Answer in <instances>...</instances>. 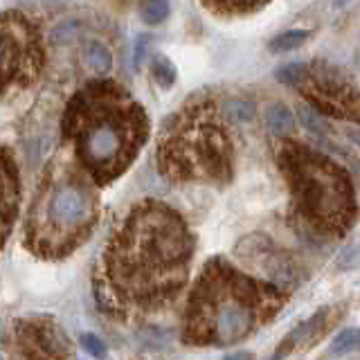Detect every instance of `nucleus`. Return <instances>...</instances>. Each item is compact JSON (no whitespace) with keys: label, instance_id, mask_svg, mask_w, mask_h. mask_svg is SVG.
Here are the masks:
<instances>
[{"label":"nucleus","instance_id":"5701e85b","mask_svg":"<svg viewBox=\"0 0 360 360\" xmlns=\"http://www.w3.org/2000/svg\"><path fill=\"white\" fill-rule=\"evenodd\" d=\"M79 342H82L86 354H90V356L97 358V360H104L106 354H108L104 340H101V338L95 335V333H82V335H79Z\"/></svg>","mask_w":360,"mask_h":360},{"label":"nucleus","instance_id":"393cba45","mask_svg":"<svg viewBox=\"0 0 360 360\" xmlns=\"http://www.w3.org/2000/svg\"><path fill=\"white\" fill-rule=\"evenodd\" d=\"M151 34H140L138 39H135V48H133V63H135V68H142V63H144V59L149 56V50H151Z\"/></svg>","mask_w":360,"mask_h":360},{"label":"nucleus","instance_id":"0eeeda50","mask_svg":"<svg viewBox=\"0 0 360 360\" xmlns=\"http://www.w3.org/2000/svg\"><path fill=\"white\" fill-rule=\"evenodd\" d=\"M297 90L324 117L360 124V90L338 65L329 61L309 63L307 79Z\"/></svg>","mask_w":360,"mask_h":360},{"label":"nucleus","instance_id":"39448f33","mask_svg":"<svg viewBox=\"0 0 360 360\" xmlns=\"http://www.w3.org/2000/svg\"><path fill=\"white\" fill-rule=\"evenodd\" d=\"M97 223V198L88 180L77 172L45 176L25 223L32 252L65 257L86 241Z\"/></svg>","mask_w":360,"mask_h":360},{"label":"nucleus","instance_id":"9b49d317","mask_svg":"<svg viewBox=\"0 0 360 360\" xmlns=\"http://www.w3.org/2000/svg\"><path fill=\"white\" fill-rule=\"evenodd\" d=\"M326 315H329V309H320V311H315L307 322H300L295 329H292L284 340L279 342L273 360H284L295 347H309L311 342L318 340L324 331Z\"/></svg>","mask_w":360,"mask_h":360},{"label":"nucleus","instance_id":"aec40b11","mask_svg":"<svg viewBox=\"0 0 360 360\" xmlns=\"http://www.w3.org/2000/svg\"><path fill=\"white\" fill-rule=\"evenodd\" d=\"M358 347H360V329H354V326H349V329H342L331 340L329 354L331 356H342V354L354 352V349H358Z\"/></svg>","mask_w":360,"mask_h":360},{"label":"nucleus","instance_id":"ddd939ff","mask_svg":"<svg viewBox=\"0 0 360 360\" xmlns=\"http://www.w3.org/2000/svg\"><path fill=\"white\" fill-rule=\"evenodd\" d=\"M82 61L90 72L95 75H108L112 70V54L104 43L97 39H90L82 48Z\"/></svg>","mask_w":360,"mask_h":360},{"label":"nucleus","instance_id":"2eb2a0df","mask_svg":"<svg viewBox=\"0 0 360 360\" xmlns=\"http://www.w3.org/2000/svg\"><path fill=\"white\" fill-rule=\"evenodd\" d=\"M307 41H309V30H288L273 37V41L268 43V50L275 54H284V52H292L302 48Z\"/></svg>","mask_w":360,"mask_h":360},{"label":"nucleus","instance_id":"6ab92c4d","mask_svg":"<svg viewBox=\"0 0 360 360\" xmlns=\"http://www.w3.org/2000/svg\"><path fill=\"white\" fill-rule=\"evenodd\" d=\"M309 72V63H300V61H292V63H284L279 65L275 70V79L279 84L290 86V88H300V84L307 79Z\"/></svg>","mask_w":360,"mask_h":360},{"label":"nucleus","instance_id":"f8f14e48","mask_svg":"<svg viewBox=\"0 0 360 360\" xmlns=\"http://www.w3.org/2000/svg\"><path fill=\"white\" fill-rule=\"evenodd\" d=\"M3 183H5L3 223H5V236H9L11 225L16 221L18 200H20V176H18V167L14 165V158H11L9 149H3Z\"/></svg>","mask_w":360,"mask_h":360},{"label":"nucleus","instance_id":"423d86ee","mask_svg":"<svg viewBox=\"0 0 360 360\" xmlns=\"http://www.w3.org/2000/svg\"><path fill=\"white\" fill-rule=\"evenodd\" d=\"M158 167L174 180L228 183L232 146L217 108L200 101L169 117L158 144Z\"/></svg>","mask_w":360,"mask_h":360},{"label":"nucleus","instance_id":"20e7f679","mask_svg":"<svg viewBox=\"0 0 360 360\" xmlns=\"http://www.w3.org/2000/svg\"><path fill=\"white\" fill-rule=\"evenodd\" d=\"M277 162L288 183L292 207L311 232L338 239L354 228L360 210L345 167L300 142L281 144Z\"/></svg>","mask_w":360,"mask_h":360},{"label":"nucleus","instance_id":"dca6fc26","mask_svg":"<svg viewBox=\"0 0 360 360\" xmlns=\"http://www.w3.org/2000/svg\"><path fill=\"white\" fill-rule=\"evenodd\" d=\"M151 75L155 79V84L160 86V88H172L176 84V77H178V70H176V65L169 61V56L165 54H153L151 56Z\"/></svg>","mask_w":360,"mask_h":360},{"label":"nucleus","instance_id":"412c9836","mask_svg":"<svg viewBox=\"0 0 360 360\" xmlns=\"http://www.w3.org/2000/svg\"><path fill=\"white\" fill-rule=\"evenodd\" d=\"M300 120H302L304 127H307V131H311L315 135H329L331 133L329 124H326V117L309 104L300 106Z\"/></svg>","mask_w":360,"mask_h":360},{"label":"nucleus","instance_id":"a211bd4d","mask_svg":"<svg viewBox=\"0 0 360 360\" xmlns=\"http://www.w3.org/2000/svg\"><path fill=\"white\" fill-rule=\"evenodd\" d=\"M172 14V5H169V0H144L140 5V16L146 25H160L165 22Z\"/></svg>","mask_w":360,"mask_h":360},{"label":"nucleus","instance_id":"4468645a","mask_svg":"<svg viewBox=\"0 0 360 360\" xmlns=\"http://www.w3.org/2000/svg\"><path fill=\"white\" fill-rule=\"evenodd\" d=\"M266 124L273 135H277V138H284V135H288L292 129H295V115L290 112V108L286 104H273L268 108L266 112Z\"/></svg>","mask_w":360,"mask_h":360},{"label":"nucleus","instance_id":"7ed1b4c3","mask_svg":"<svg viewBox=\"0 0 360 360\" xmlns=\"http://www.w3.org/2000/svg\"><path fill=\"white\" fill-rule=\"evenodd\" d=\"M288 295L270 281L241 273L230 262L214 257L189 295L183 340L202 347H232L273 320Z\"/></svg>","mask_w":360,"mask_h":360},{"label":"nucleus","instance_id":"1a4fd4ad","mask_svg":"<svg viewBox=\"0 0 360 360\" xmlns=\"http://www.w3.org/2000/svg\"><path fill=\"white\" fill-rule=\"evenodd\" d=\"M236 255L241 262L252 264V268L259 270V279L270 281L277 288L290 292L297 284V268L292 264V259L281 252L279 248L268 241L266 236H245L241 243L236 245Z\"/></svg>","mask_w":360,"mask_h":360},{"label":"nucleus","instance_id":"f3484780","mask_svg":"<svg viewBox=\"0 0 360 360\" xmlns=\"http://www.w3.org/2000/svg\"><path fill=\"white\" fill-rule=\"evenodd\" d=\"M214 11L223 14H250V11L262 9L270 0H205Z\"/></svg>","mask_w":360,"mask_h":360},{"label":"nucleus","instance_id":"b1692460","mask_svg":"<svg viewBox=\"0 0 360 360\" xmlns=\"http://www.w3.org/2000/svg\"><path fill=\"white\" fill-rule=\"evenodd\" d=\"M228 112H230V117L234 120V122H248V120H252L255 117V106L252 104H248V101H243V99H234V101H230L228 106Z\"/></svg>","mask_w":360,"mask_h":360},{"label":"nucleus","instance_id":"9d476101","mask_svg":"<svg viewBox=\"0 0 360 360\" xmlns=\"http://www.w3.org/2000/svg\"><path fill=\"white\" fill-rule=\"evenodd\" d=\"M16 342L27 360H70L72 352L61 324L48 315L16 322Z\"/></svg>","mask_w":360,"mask_h":360},{"label":"nucleus","instance_id":"a878e982","mask_svg":"<svg viewBox=\"0 0 360 360\" xmlns=\"http://www.w3.org/2000/svg\"><path fill=\"white\" fill-rule=\"evenodd\" d=\"M223 360H255L250 352H234L230 356H225Z\"/></svg>","mask_w":360,"mask_h":360},{"label":"nucleus","instance_id":"6e6552de","mask_svg":"<svg viewBox=\"0 0 360 360\" xmlns=\"http://www.w3.org/2000/svg\"><path fill=\"white\" fill-rule=\"evenodd\" d=\"M45 52L39 30L20 11L3 14V82L9 86H30L43 70Z\"/></svg>","mask_w":360,"mask_h":360},{"label":"nucleus","instance_id":"f03ea898","mask_svg":"<svg viewBox=\"0 0 360 360\" xmlns=\"http://www.w3.org/2000/svg\"><path fill=\"white\" fill-rule=\"evenodd\" d=\"M63 135L95 185H108L129 169L149 138V115L129 90L108 79L86 84L68 101Z\"/></svg>","mask_w":360,"mask_h":360},{"label":"nucleus","instance_id":"4be33fe9","mask_svg":"<svg viewBox=\"0 0 360 360\" xmlns=\"http://www.w3.org/2000/svg\"><path fill=\"white\" fill-rule=\"evenodd\" d=\"M77 32H79V20L77 18H65L52 30V41H54V45H68V43H72V39L77 37Z\"/></svg>","mask_w":360,"mask_h":360},{"label":"nucleus","instance_id":"f257e3e1","mask_svg":"<svg viewBox=\"0 0 360 360\" xmlns=\"http://www.w3.org/2000/svg\"><path fill=\"white\" fill-rule=\"evenodd\" d=\"M194 234L183 217L158 200L135 205L101 252L95 275L99 309L115 315L153 313L183 290Z\"/></svg>","mask_w":360,"mask_h":360},{"label":"nucleus","instance_id":"bb28decb","mask_svg":"<svg viewBox=\"0 0 360 360\" xmlns=\"http://www.w3.org/2000/svg\"><path fill=\"white\" fill-rule=\"evenodd\" d=\"M347 3H349V0H335V5H338V7H340V5H347Z\"/></svg>","mask_w":360,"mask_h":360}]
</instances>
